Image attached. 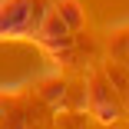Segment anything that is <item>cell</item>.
Instances as JSON below:
<instances>
[{
    "instance_id": "6da1fadb",
    "label": "cell",
    "mask_w": 129,
    "mask_h": 129,
    "mask_svg": "<svg viewBox=\"0 0 129 129\" xmlns=\"http://www.w3.org/2000/svg\"><path fill=\"white\" fill-rule=\"evenodd\" d=\"M46 10L43 0H0V40H33Z\"/></svg>"
},
{
    "instance_id": "7a4b0ae2",
    "label": "cell",
    "mask_w": 129,
    "mask_h": 129,
    "mask_svg": "<svg viewBox=\"0 0 129 129\" xmlns=\"http://www.w3.org/2000/svg\"><path fill=\"white\" fill-rule=\"evenodd\" d=\"M43 50L53 60H70V53H73V30L66 27V20L60 17V10L56 7H50L46 13H43V20H40V30H37V37H33Z\"/></svg>"
},
{
    "instance_id": "3957f363",
    "label": "cell",
    "mask_w": 129,
    "mask_h": 129,
    "mask_svg": "<svg viewBox=\"0 0 129 129\" xmlns=\"http://www.w3.org/2000/svg\"><path fill=\"white\" fill-rule=\"evenodd\" d=\"M86 109H89L99 122H106V126H113V122L122 116L119 99L113 96V83H109V76L93 73L89 80H86Z\"/></svg>"
},
{
    "instance_id": "277c9868",
    "label": "cell",
    "mask_w": 129,
    "mask_h": 129,
    "mask_svg": "<svg viewBox=\"0 0 129 129\" xmlns=\"http://www.w3.org/2000/svg\"><path fill=\"white\" fill-rule=\"evenodd\" d=\"M53 7L60 10V17L66 20V27H70L73 33L86 27V13H83V4H80V0H56Z\"/></svg>"
},
{
    "instance_id": "5b68a950",
    "label": "cell",
    "mask_w": 129,
    "mask_h": 129,
    "mask_svg": "<svg viewBox=\"0 0 129 129\" xmlns=\"http://www.w3.org/2000/svg\"><path fill=\"white\" fill-rule=\"evenodd\" d=\"M126 103H129V89H126Z\"/></svg>"
}]
</instances>
